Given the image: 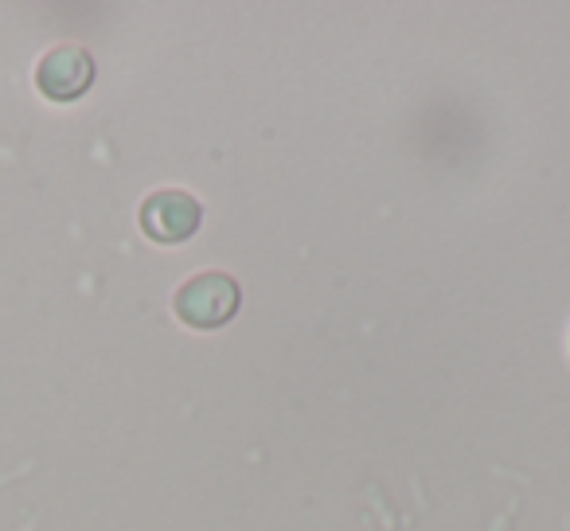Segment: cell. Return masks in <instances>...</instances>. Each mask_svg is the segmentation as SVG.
Segmentation results:
<instances>
[{
  "mask_svg": "<svg viewBox=\"0 0 570 531\" xmlns=\"http://www.w3.org/2000/svg\"><path fill=\"white\" fill-rule=\"evenodd\" d=\"M173 309L188 328H199V333L204 328H219L238 313V286L227 274H196V278H188L176 289Z\"/></svg>",
  "mask_w": 570,
  "mask_h": 531,
  "instance_id": "1",
  "label": "cell"
},
{
  "mask_svg": "<svg viewBox=\"0 0 570 531\" xmlns=\"http://www.w3.org/2000/svg\"><path fill=\"white\" fill-rule=\"evenodd\" d=\"M199 223H204V207H199L196 196H188L180 188L153 191L141 204V230L153 243H188L199 230Z\"/></svg>",
  "mask_w": 570,
  "mask_h": 531,
  "instance_id": "2",
  "label": "cell"
},
{
  "mask_svg": "<svg viewBox=\"0 0 570 531\" xmlns=\"http://www.w3.org/2000/svg\"><path fill=\"white\" fill-rule=\"evenodd\" d=\"M90 82H95V59H90V51L75 48V43L48 51L40 59V67H36V87L51 102H75V98L87 95Z\"/></svg>",
  "mask_w": 570,
  "mask_h": 531,
  "instance_id": "3",
  "label": "cell"
}]
</instances>
